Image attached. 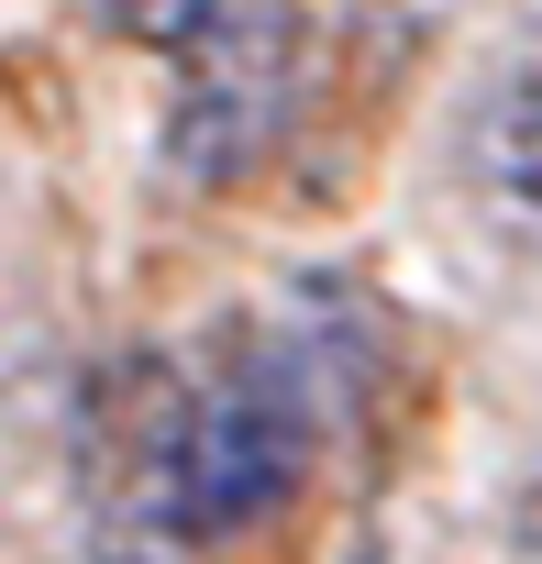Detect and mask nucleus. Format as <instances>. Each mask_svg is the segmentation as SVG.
Returning a JSON list of instances; mask_svg holds the SVG:
<instances>
[{"instance_id": "nucleus-1", "label": "nucleus", "mask_w": 542, "mask_h": 564, "mask_svg": "<svg viewBox=\"0 0 542 564\" xmlns=\"http://www.w3.org/2000/svg\"><path fill=\"white\" fill-rule=\"evenodd\" d=\"M177 56V111H166V155L188 188H232L265 166V144L289 133V89H300V0H199Z\"/></svg>"}, {"instance_id": "nucleus-2", "label": "nucleus", "mask_w": 542, "mask_h": 564, "mask_svg": "<svg viewBox=\"0 0 542 564\" xmlns=\"http://www.w3.org/2000/svg\"><path fill=\"white\" fill-rule=\"evenodd\" d=\"M78 487H89V542L100 564H199L188 520V388L166 355H133L100 377L78 421Z\"/></svg>"}, {"instance_id": "nucleus-3", "label": "nucleus", "mask_w": 542, "mask_h": 564, "mask_svg": "<svg viewBox=\"0 0 542 564\" xmlns=\"http://www.w3.org/2000/svg\"><path fill=\"white\" fill-rule=\"evenodd\" d=\"M300 465H311V399L278 355H254L188 399V520H199V542L278 520Z\"/></svg>"}, {"instance_id": "nucleus-4", "label": "nucleus", "mask_w": 542, "mask_h": 564, "mask_svg": "<svg viewBox=\"0 0 542 564\" xmlns=\"http://www.w3.org/2000/svg\"><path fill=\"white\" fill-rule=\"evenodd\" d=\"M498 133H509V210H531V67L509 78V100H498Z\"/></svg>"}, {"instance_id": "nucleus-5", "label": "nucleus", "mask_w": 542, "mask_h": 564, "mask_svg": "<svg viewBox=\"0 0 542 564\" xmlns=\"http://www.w3.org/2000/svg\"><path fill=\"white\" fill-rule=\"evenodd\" d=\"M188 12H199V0H111V23H122L133 45H177V34H188Z\"/></svg>"}]
</instances>
